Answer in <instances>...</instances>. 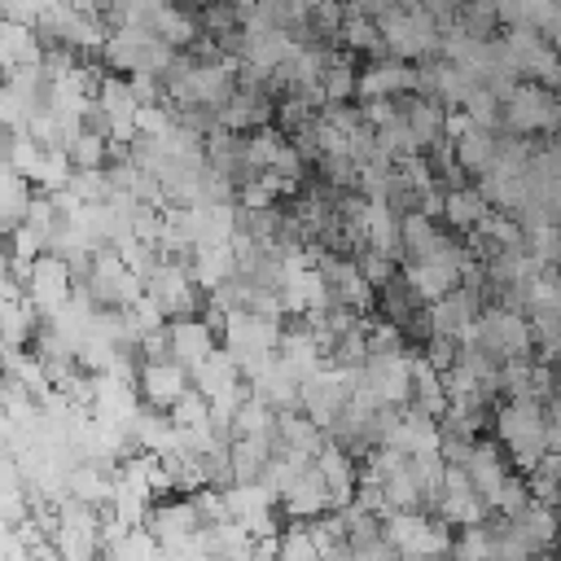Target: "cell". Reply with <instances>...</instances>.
Listing matches in <instances>:
<instances>
[{
    "label": "cell",
    "instance_id": "obj_3",
    "mask_svg": "<svg viewBox=\"0 0 561 561\" xmlns=\"http://www.w3.org/2000/svg\"><path fill=\"white\" fill-rule=\"evenodd\" d=\"M136 386H140V399H149V403H158V408L171 412V403L193 386V373L180 359H145Z\"/></svg>",
    "mask_w": 561,
    "mask_h": 561
},
{
    "label": "cell",
    "instance_id": "obj_17",
    "mask_svg": "<svg viewBox=\"0 0 561 561\" xmlns=\"http://www.w3.org/2000/svg\"><path fill=\"white\" fill-rule=\"evenodd\" d=\"M210 412H215V403H210V394H206L202 386H188V390L171 403V421H175V425H210Z\"/></svg>",
    "mask_w": 561,
    "mask_h": 561
},
{
    "label": "cell",
    "instance_id": "obj_1",
    "mask_svg": "<svg viewBox=\"0 0 561 561\" xmlns=\"http://www.w3.org/2000/svg\"><path fill=\"white\" fill-rule=\"evenodd\" d=\"M495 438L508 447L517 473H530L548 451V403L535 394H517L495 403Z\"/></svg>",
    "mask_w": 561,
    "mask_h": 561
},
{
    "label": "cell",
    "instance_id": "obj_2",
    "mask_svg": "<svg viewBox=\"0 0 561 561\" xmlns=\"http://www.w3.org/2000/svg\"><path fill=\"white\" fill-rule=\"evenodd\" d=\"M561 127V88H548L539 79H522L513 96L504 101V131L517 136H548Z\"/></svg>",
    "mask_w": 561,
    "mask_h": 561
},
{
    "label": "cell",
    "instance_id": "obj_11",
    "mask_svg": "<svg viewBox=\"0 0 561 561\" xmlns=\"http://www.w3.org/2000/svg\"><path fill=\"white\" fill-rule=\"evenodd\" d=\"M495 206H491V197L478 188V184H465V188H447V228H456V232H469V228H478L486 215H491Z\"/></svg>",
    "mask_w": 561,
    "mask_h": 561
},
{
    "label": "cell",
    "instance_id": "obj_5",
    "mask_svg": "<svg viewBox=\"0 0 561 561\" xmlns=\"http://www.w3.org/2000/svg\"><path fill=\"white\" fill-rule=\"evenodd\" d=\"M508 535H513L526 552H552V548L561 543V517H557L552 504H539V500H535L526 513L508 517Z\"/></svg>",
    "mask_w": 561,
    "mask_h": 561
},
{
    "label": "cell",
    "instance_id": "obj_18",
    "mask_svg": "<svg viewBox=\"0 0 561 561\" xmlns=\"http://www.w3.org/2000/svg\"><path fill=\"white\" fill-rule=\"evenodd\" d=\"M473 123H482V127H504V101L486 88V83H478L469 96H465V105H460Z\"/></svg>",
    "mask_w": 561,
    "mask_h": 561
},
{
    "label": "cell",
    "instance_id": "obj_19",
    "mask_svg": "<svg viewBox=\"0 0 561 561\" xmlns=\"http://www.w3.org/2000/svg\"><path fill=\"white\" fill-rule=\"evenodd\" d=\"M66 188H70L79 202H110V193H114L105 167H75V175H70Z\"/></svg>",
    "mask_w": 561,
    "mask_h": 561
},
{
    "label": "cell",
    "instance_id": "obj_20",
    "mask_svg": "<svg viewBox=\"0 0 561 561\" xmlns=\"http://www.w3.org/2000/svg\"><path fill=\"white\" fill-rule=\"evenodd\" d=\"M70 158H75V167H105L110 162V136L79 127V136L70 140Z\"/></svg>",
    "mask_w": 561,
    "mask_h": 561
},
{
    "label": "cell",
    "instance_id": "obj_9",
    "mask_svg": "<svg viewBox=\"0 0 561 561\" xmlns=\"http://www.w3.org/2000/svg\"><path fill=\"white\" fill-rule=\"evenodd\" d=\"M456 158L465 162L469 175H486L500 158V127H482V123H469L460 136H456Z\"/></svg>",
    "mask_w": 561,
    "mask_h": 561
},
{
    "label": "cell",
    "instance_id": "obj_14",
    "mask_svg": "<svg viewBox=\"0 0 561 561\" xmlns=\"http://www.w3.org/2000/svg\"><path fill=\"white\" fill-rule=\"evenodd\" d=\"M412 307H421V298H416V289L408 285V276H403V272H399L394 280L377 285V311H381L386 320H399V324H403V316H408Z\"/></svg>",
    "mask_w": 561,
    "mask_h": 561
},
{
    "label": "cell",
    "instance_id": "obj_23",
    "mask_svg": "<svg viewBox=\"0 0 561 561\" xmlns=\"http://www.w3.org/2000/svg\"><path fill=\"white\" fill-rule=\"evenodd\" d=\"M359 105H364V123H373V127H386V123H394L403 114L399 96H364Z\"/></svg>",
    "mask_w": 561,
    "mask_h": 561
},
{
    "label": "cell",
    "instance_id": "obj_12",
    "mask_svg": "<svg viewBox=\"0 0 561 561\" xmlns=\"http://www.w3.org/2000/svg\"><path fill=\"white\" fill-rule=\"evenodd\" d=\"M237 377H245V373H241V364H237L232 346H224V342H219V346H215V351L193 368V386H202L210 399H215L219 390H228Z\"/></svg>",
    "mask_w": 561,
    "mask_h": 561
},
{
    "label": "cell",
    "instance_id": "obj_22",
    "mask_svg": "<svg viewBox=\"0 0 561 561\" xmlns=\"http://www.w3.org/2000/svg\"><path fill=\"white\" fill-rule=\"evenodd\" d=\"M421 351H425V359H430V364H434L438 373H447V368H451V364L460 359V337H447V333H434V337H430V342H425Z\"/></svg>",
    "mask_w": 561,
    "mask_h": 561
},
{
    "label": "cell",
    "instance_id": "obj_4",
    "mask_svg": "<svg viewBox=\"0 0 561 561\" xmlns=\"http://www.w3.org/2000/svg\"><path fill=\"white\" fill-rule=\"evenodd\" d=\"M280 508H285L294 522H311V517L333 513V491H329V478L320 473V465H316V460L298 473V482L289 486V495L280 500Z\"/></svg>",
    "mask_w": 561,
    "mask_h": 561
},
{
    "label": "cell",
    "instance_id": "obj_6",
    "mask_svg": "<svg viewBox=\"0 0 561 561\" xmlns=\"http://www.w3.org/2000/svg\"><path fill=\"white\" fill-rule=\"evenodd\" d=\"M469 482H473V491L478 495H486L491 504H495V495H500V486H504V478L513 473V460H508V447L495 438H478V447H473V456H469Z\"/></svg>",
    "mask_w": 561,
    "mask_h": 561
},
{
    "label": "cell",
    "instance_id": "obj_21",
    "mask_svg": "<svg viewBox=\"0 0 561 561\" xmlns=\"http://www.w3.org/2000/svg\"><path fill=\"white\" fill-rule=\"evenodd\" d=\"M355 263L364 267V276H368L373 285H386V280H394V276L403 272V263H399L394 254L377 250V245H359V250H355Z\"/></svg>",
    "mask_w": 561,
    "mask_h": 561
},
{
    "label": "cell",
    "instance_id": "obj_10",
    "mask_svg": "<svg viewBox=\"0 0 561 561\" xmlns=\"http://www.w3.org/2000/svg\"><path fill=\"white\" fill-rule=\"evenodd\" d=\"M443 232H447V228H438V219H430L425 210H408L403 224H399V237H403V263H425V259H434Z\"/></svg>",
    "mask_w": 561,
    "mask_h": 561
},
{
    "label": "cell",
    "instance_id": "obj_8",
    "mask_svg": "<svg viewBox=\"0 0 561 561\" xmlns=\"http://www.w3.org/2000/svg\"><path fill=\"white\" fill-rule=\"evenodd\" d=\"M399 105H403V118L412 123V131L421 136L425 149L447 136V105L443 101H434L425 92H399Z\"/></svg>",
    "mask_w": 561,
    "mask_h": 561
},
{
    "label": "cell",
    "instance_id": "obj_13",
    "mask_svg": "<svg viewBox=\"0 0 561 561\" xmlns=\"http://www.w3.org/2000/svg\"><path fill=\"white\" fill-rule=\"evenodd\" d=\"M96 101L110 110V118H136V114H140V96L131 92L127 75H123V79H118V75H105L101 88H96Z\"/></svg>",
    "mask_w": 561,
    "mask_h": 561
},
{
    "label": "cell",
    "instance_id": "obj_7",
    "mask_svg": "<svg viewBox=\"0 0 561 561\" xmlns=\"http://www.w3.org/2000/svg\"><path fill=\"white\" fill-rule=\"evenodd\" d=\"M167 329H171V351H175V359L180 364H188V373L224 342L202 316H184V320H167Z\"/></svg>",
    "mask_w": 561,
    "mask_h": 561
},
{
    "label": "cell",
    "instance_id": "obj_15",
    "mask_svg": "<svg viewBox=\"0 0 561 561\" xmlns=\"http://www.w3.org/2000/svg\"><path fill=\"white\" fill-rule=\"evenodd\" d=\"M316 175L329 184V188H359V162L351 153H320L316 162Z\"/></svg>",
    "mask_w": 561,
    "mask_h": 561
},
{
    "label": "cell",
    "instance_id": "obj_16",
    "mask_svg": "<svg viewBox=\"0 0 561 561\" xmlns=\"http://www.w3.org/2000/svg\"><path fill=\"white\" fill-rule=\"evenodd\" d=\"M9 254L18 259V263H35L39 254H48V228L44 224H18L13 232H9Z\"/></svg>",
    "mask_w": 561,
    "mask_h": 561
}]
</instances>
